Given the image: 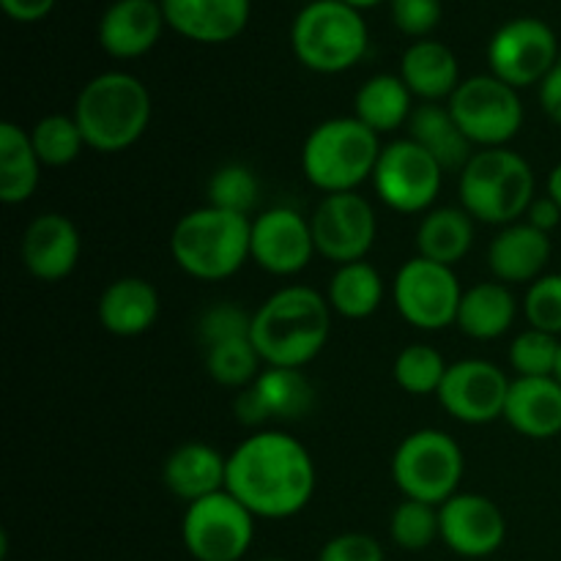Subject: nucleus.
<instances>
[{
	"mask_svg": "<svg viewBox=\"0 0 561 561\" xmlns=\"http://www.w3.org/2000/svg\"><path fill=\"white\" fill-rule=\"evenodd\" d=\"M225 491L255 518H294L316 493V463L294 436L261 431L228 455Z\"/></svg>",
	"mask_w": 561,
	"mask_h": 561,
	"instance_id": "obj_1",
	"label": "nucleus"
},
{
	"mask_svg": "<svg viewBox=\"0 0 561 561\" xmlns=\"http://www.w3.org/2000/svg\"><path fill=\"white\" fill-rule=\"evenodd\" d=\"M332 305L307 285H288L252 312L250 340L266 367L301 370L329 343Z\"/></svg>",
	"mask_w": 561,
	"mask_h": 561,
	"instance_id": "obj_2",
	"label": "nucleus"
},
{
	"mask_svg": "<svg viewBox=\"0 0 561 561\" xmlns=\"http://www.w3.org/2000/svg\"><path fill=\"white\" fill-rule=\"evenodd\" d=\"M75 121L85 146L93 151H126L151 124V93L137 77L107 71L82 88L75 104Z\"/></svg>",
	"mask_w": 561,
	"mask_h": 561,
	"instance_id": "obj_3",
	"label": "nucleus"
},
{
	"mask_svg": "<svg viewBox=\"0 0 561 561\" xmlns=\"http://www.w3.org/2000/svg\"><path fill=\"white\" fill-rule=\"evenodd\" d=\"M252 222L225 208H195L175 222L170 252L181 272L203 283H219L239 272L250 257Z\"/></svg>",
	"mask_w": 561,
	"mask_h": 561,
	"instance_id": "obj_4",
	"label": "nucleus"
},
{
	"mask_svg": "<svg viewBox=\"0 0 561 561\" xmlns=\"http://www.w3.org/2000/svg\"><path fill=\"white\" fill-rule=\"evenodd\" d=\"M535 201V170L520 153L504 148L474 151L460 170V208L485 225H507L526 217Z\"/></svg>",
	"mask_w": 561,
	"mask_h": 561,
	"instance_id": "obj_5",
	"label": "nucleus"
},
{
	"mask_svg": "<svg viewBox=\"0 0 561 561\" xmlns=\"http://www.w3.org/2000/svg\"><path fill=\"white\" fill-rule=\"evenodd\" d=\"M381 142L373 129L356 118H329L307 135L301 148V170L316 190L327 195L356 192L373 179Z\"/></svg>",
	"mask_w": 561,
	"mask_h": 561,
	"instance_id": "obj_6",
	"label": "nucleus"
},
{
	"mask_svg": "<svg viewBox=\"0 0 561 561\" xmlns=\"http://www.w3.org/2000/svg\"><path fill=\"white\" fill-rule=\"evenodd\" d=\"M290 42L307 69L340 75L367 53V25L359 9L343 0H312L296 16Z\"/></svg>",
	"mask_w": 561,
	"mask_h": 561,
	"instance_id": "obj_7",
	"label": "nucleus"
},
{
	"mask_svg": "<svg viewBox=\"0 0 561 561\" xmlns=\"http://www.w3.org/2000/svg\"><path fill=\"white\" fill-rule=\"evenodd\" d=\"M463 449L436 427H425L400 442L392 458V480L405 499L442 507L463 480Z\"/></svg>",
	"mask_w": 561,
	"mask_h": 561,
	"instance_id": "obj_8",
	"label": "nucleus"
},
{
	"mask_svg": "<svg viewBox=\"0 0 561 561\" xmlns=\"http://www.w3.org/2000/svg\"><path fill=\"white\" fill-rule=\"evenodd\" d=\"M453 118L471 146L504 148L524 126V104L515 88L493 75L469 77L447 99Z\"/></svg>",
	"mask_w": 561,
	"mask_h": 561,
	"instance_id": "obj_9",
	"label": "nucleus"
},
{
	"mask_svg": "<svg viewBox=\"0 0 561 561\" xmlns=\"http://www.w3.org/2000/svg\"><path fill=\"white\" fill-rule=\"evenodd\" d=\"M181 537L195 561H241L255 537V515L228 491H219L186 507Z\"/></svg>",
	"mask_w": 561,
	"mask_h": 561,
	"instance_id": "obj_10",
	"label": "nucleus"
},
{
	"mask_svg": "<svg viewBox=\"0 0 561 561\" xmlns=\"http://www.w3.org/2000/svg\"><path fill=\"white\" fill-rule=\"evenodd\" d=\"M442 164L411 137L383 146L373 170L376 195L383 206L400 214L427 211L442 192Z\"/></svg>",
	"mask_w": 561,
	"mask_h": 561,
	"instance_id": "obj_11",
	"label": "nucleus"
},
{
	"mask_svg": "<svg viewBox=\"0 0 561 561\" xmlns=\"http://www.w3.org/2000/svg\"><path fill=\"white\" fill-rule=\"evenodd\" d=\"M463 299L458 277L449 266L411 257L394 277V305L403 321L422 332H438L458 321V307Z\"/></svg>",
	"mask_w": 561,
	"mask_h": 561,
	"instance_id": "obj_12",
	"label": "nucleus"
},
{
	"mask_svg": "<svg viewBox=\"0 0 561 561\" xmlns=\"http://www.w3.org/2000/svg\"><path fill=\"white\" fill-rule=\"evenodd\" d=\"M491 75L510 88L540 85L559 64V42L551 25L535 16H520L496 31L488 47Z\"/></svg>",
	"mask_w": 561,
	"mask_h": 561,
	"instance_id": "obj_13",
	"label": "nucleus"
},
{
	"mask_svg": "<svg viewBox=\"0 0 561 561\" xmlns=\"http://www.w3.org/2000/svg\"><path fill=\"white\" fill-rule=\"evenodd\" d=\"M310 228L318 255L337 266L365 261L378 233L370 201L356 192H337V195L323 197L312 211Z\"/></svg>",
	"mask_w": 561,
	"mask_h": 561,
	"instance_id": "obj_14",
	"label": "nucleus"
},
{
	"mask_svg": "<svg viewBox=\"0 0 561 561\" xmlns=\"http://www.w3.org/2000/svg\"><path fill=\"white\" fill-rule=\"evenodd\" d=\"M510 383L513 381L493 362L463 359L447 367L436 394L453 420L463 425H488L504 416Z\"/></svg>",
	"mask_w": 561,
	"mask_h": 561,
	"instance_id": "obj_15",
	"label": "nucleus"
},
{
	"mask_svg": "<svg viewBox=\"0 0 561 561\" xmlns=\"http://www.w3.org/2000/svg\"><path fill=\"white\" fill-rule=\"evenodd\" d=\"M316 255L310 219L301 217L296 208L274 206L252 219L250 257L268 274L294 277L305 272Z\"/></svg>",
	"mask_w": 561,
	"mask_h": 561,
	"instance_id": "obj_16",
	"label": "nucleus"
},
{
	"mask_svg": "<svg viewBox=\"0 0 561 561\" xmlns=\"http://www.w3.org/2000/svg\"><path fill=\"white\" fill-rule=\"evenodd\" d=\"M444 546L463 559H485L504 546V513L480 493H455L438 507Z\"/></svg>",
	"mask_w": 561,
	"mask_h": 561,
	"instance_id": "obj_17",
	"label": "nucleus"
},
{
	"mask_svg": "<svg viewBox=\"0 0 561 561\" xmlns=\"http://www.w3.org/2000/svg\"><path fill=\"white\" fill-rule=\"evenodd\" d=\"M80 233L64 214H42L22 236V263L42 283H58L75 272L80 261Z\"/></svg>",
	"mask_w": 561,
	"mask_h": 561,
	"instance_id": "obj_18",
	"label": "nucleus"
},
{
	"mask_svg": "<svg viewBox=\"0 0 561 561\" xmlns=\"http://www.w3.org/2000/svg\"><path fill=\"white\" fill-rule=\"evenodd\" d=\"M164 22L157 0H115L99 22V44L113 58H140L159 42Z\"/></svg>",
	"mask_w": 561,
	"mask_h": 561,
	"instance_id": "obj_19",
	"label": "nucleus"
},
{
	"mask_svg": "<svg viewBox=\"0 0 561 561\" xmlns=\"http://www.w3.org/2000/svg\"><path fill=\"white\" fill-rule=\"evenodd\" d=\"M164 20L181 36L222 44L239 36L250 20V0H162Z\"/></svg>",
	"mask_w": 561,
	"mask_h": 561,
	"instance_id": "obj_20",
	"label": "nucleus"
},
{
	"mask_svg": "<svg viewBox=\"0 0 561 561\" xmlns=\"http://www.w3.org/2000/svg\"><path fill=\"white\" fill-rule=\"evenodd\" d=\"M551 261V239L529 222H513L488 247V266L504 285L535 283Z\"/></svg>",
	"mask_w": 561,
	"mask_h": 561,
	"instance_id": "obj_21",
	"label": "nucleus"
},
{
	"mask_svg": "<svg viewBox=\"0 0 561 561\" xmlns=\"http://www.w3.org/2000/svg\"><path fill=\"white\" fill-rule=\"evenodd\" d=\"M504 420L515 433L546 442L561 433V383L548 378H515L510 383Z\"/></svg>",
	"mask_w": 561,
	"mask_h": 561,
	"instance_id": "obj_22",
	"label": "nucleus"
},
{
	"mask_svg": "<svg viewBox=\"0 0 561 561\" xmlns=\"http://www.w3.org/2000/svg\"><path fill=\"white\" fill-rule=\"evenodd\" d=\"M228 458L208 444H181L168 455L162 469L164 488L181 502L192 504L225 491Z\"/></svg>",
	"mask_w": 561,
	"mask_h": 561,
	"instance_id": "obj_23",
	"label": "nucleus"
},
{
	"mask_svg": "<svg viewBox=\"0 0 561 561\" xmlns=\"http://www.w3.org/2000/svg\"><path fill=\"white\" fill-rule=\"evenodd\" d=\"M159 318V294L148 279L121 277L99 299V323L115 337H137Z\"/></svg>",
	"mask_w": 561,
	"mask_h": 561,
	"instance_id": "obj_24",
	"label": "nucleus"
},
{
	"mask_svg": "<svg viewBox=\"0 0 561 561\" xmlns=\"http://www.w3.org/2000/svg\"><path fill=\"white\" fill-rule=\"evenodd\" d=\"M400 80L422 102L449 99L460 85L458 58L447 44L422 38L405 49L403 60H400Z\"/></svg>",
	"mask_w": 561,
	"mask_h": 561,
	"instance_id": "obj_25",
	"label": "nucleus"
},
{
	"mask_svg": "<svg viewBox=\"0 0 561 561\" xmlns=\"http://www.w3.org/2000/svg\"><path fill=\"white\" fill-rule=\"evenodd\" d=\"M409 137L416 146L425 148L438 164H442L444 173H453V170H463L469 164V159L474 157L471 151L469 137L460 131L458 121L453 118L449 107H442L438 102H422L420 107H414L409 118Z\"/></svg>",
	"mask_w": 561,
	"mask_h": 561,
	"instance_id": "obj_26",
	"label": "nucleus"
},
{
	"mask_svg": "<svg viewBox=\"0 0 561 561\" xmlns=\"http://www.w3.org/2000/svg\"><path fill=\"white\" fill-rule=\"evenodd\" d=\"M474 244V219L469 211L455 206L433 208L416 228V252L420 257L453 268L463 261Z\"/></svg>",
	"mask_w": 561,
	"mask_h": 561,
	"instance_id": "obj_27",
	"label": "nucleus"
},
{
	"mask_svg": "<svg viewBox=\"0 0 561 561\" xmlns=\"http://www.w3.org/2000/svg\"><path fill=\"white\" fill-rule=\"evenodd\" d=\"M42 179V159L31 142V131L22 126L0 124V201L20 206L31 201Z\"/></svg>",
	"mask_w": 561,
	"mask_h": 561,
	"instance_id": "obj_28",
	"label": "nucleus"
},
{
	"mask_svg": "<svg viewBox=\"0 0 561 561\" xmlns=\"http://www.w3.org/2000/svg\"><path fill=\"white\" fill-rule=\"evenodd\" d=\"M515 296L504 283H477L463 290L455 327L471 340H496L510 332L515 321Z\"/></svg>",
	"mask_w": 561,
	"mask_h": 561,
	"instance_id": "obj_29",
	"label": "nucleus"
},
{
	"mask_svg": "<svg viewBox=\"0 0 561 561\" xmlns=\"http://www.w3.org/2000/svg\"><path fill=\"white\" fill-rule=\"evenodd\" d=\"M411 99H414V93L400 77L376 75L356 91L354 118L362 121L376 135H389V131L409 124L411 113H414Z\"/></svg>",
	"mask_w": 561,
	"mask_h": 561,
	"instance_id": "obj_30",
	"label": "nucleus"
},
{
	"mask_svg": "<svg viewBox=\"0 0 561 561\" xmlns=\"http://www.w3.org/2000/svg\"><path fill=\"white\" fill-rule=\"evenodd\" d=\"M327 299L337 316L351 318V321L370 318L383 301L381 274L367 261L337 266V272L332 274V283H329Z\"/></svg>",
	"mask_w": 561,
	"mask_h": 561,
	"instance_id": "obj_31",
	"label": "nucleus"
},
{
	"mask_svg": "<svg viewBox=\"0 0 561 561\" xmlns=\"http://www.w3.org/2000/svg\"><path fill=\"white\" fill-rule=\"evenodd\" d=\"M250 387L266 411V420H301L316 403L312 383L301 376V370L290 367H266Z\"/></svg>",
	"mask_w": 561,
	"mask_h": 561,
	"instance_id": "obj_32",
	"label": "nucleus"
},
{
	"mask_svg": "<svg viewBox=\"0 0 561 561\" xmlns=\"http://www.w3.org/2000/svg\"><path fill=\"white\" fill-rule=\"evenodd\" d=\"M261 354L252 345L250 337L228 340V343H219L206 348V370L222 387H236L244 389L261 376Z\"/></svg>",
	"mask_w": 561,
	"mask_h": 561,
	"instance_id": "obj_33",
	"label": "nucleus"
},
{
	"mask_svg": "<svg viewBox=\"0 0 561 561\" xmlns=\"http://www.w3.org/2000/svg\"><path fill=\"white\" fill-rule=\"evenodd\" d=\"M31 142L42 164H47V168L71 164L85 148V137H82L75 115H47V118H42L31 129Z\"/></svg>",
	"mask_w": 561,
	"mask_h": 561,
	"instance_id": "obj_34",
	"label": "nucleus"
},
{
	"mask_svg": "<svg viewBox=\"0 0 561 561\" xmlns=\"http://www.w3.org/2000/svg\"><path fill=\"white\" fill-rule=\"evenodd\" d=\"M447 362L433 345H405L394 359V381L409 394H433L447 376Z\"/></svg>",
	"mask_w": 561,
	"mask_h": 561,
	"instance_id": "obj_35",
	"label": "nucleus"
},
{
	"mask_svg": "<svg viewBox=\"0 0 561 561\" xmlns=\"http://www.w3.org/2000/svg\"><path fill=\"white\" fill-rule=\"evenodd\" d=\"M389 537L403 551H425L442 537L438 507L414 499H403L389 518Z\"/></svg>",
	"mask_w": 561,
	"mask_h": 561,
	"instance_id": "obj_36",
	"label": "nucleus"
},
{
	"mask_svg": "<svg viewBox=\"0 0 561 561\" xmlns=\"http://www.w3.org/2000/svg\"><path fill=\"white\" fill-rule=\"evenodd\" d=\"M257 195H261V186L247 164H225L208 181V206L225 208V211L250 217L252 208L257 206Z\"/></svg>",
	"mask_w": 561,
	"mask_h": 561,
	"instance_id": "obj_37",
	"label": "nucleus"
},
{
	"mask_svg": "<svg viewBox=\"0 0 561 561\" xmlns=\"http://www.w3.org/2000/svg\"><path fill=\"white\" fill-rule=\"evenodd\" d=\"M559 348L557 334L529 327L510 345V367L518 373V378H548L557 373Z\"/></svg>",
	"mask_w": 561,
	"mask_h": 561,
	"instance_id": "obj_38",
	"label": "nucleus"
},
{
	"mask_svg": "<svg viewBox=\"0 0 561 561\" xmlns=\"http://www.w3.org/2000/svg\"><path fill=\"white\" fill-rule=\"evenodd\" d=\"M526 321L531 329L561 334V274H542L526 290Z\"/></svg>",
	"mask_w": 561,
	"mask_h": 561,
	"instance_id": "obj_39",
	"label": "nucleus"
},
{
	"mask_svg": "<svg viewBox=\"0 0 561 561\" xmlns=\"http://www.w3.org/2000/svg\"><path fill=\"white\" fill-rule=\"evenodd\" d=\"M252 329V316L244 312L241 307H236L233 301H222V305L208 307L201 316V323H197V332H201V343L206 348L219 343H228V340L250 337Z\"/></svg>",
	"mask_w": 561,
	"mask_h": 561,
	"instance_id": "obj_40",
	"label": "nucleus"
},
{
	"mask_svg": "<svg viewBox=\"0 0 561 561\" xmlns=\"http://www.w3.org/2000/svg\"><path fill=\"white\" fill-rule=\"evenodd\" d=\"M392 20L405 36H427L442 22V0H392Z\"/></svg>",
	"mask_w": 561,
	"mask_h": 561,
	"instance_id": "obj_41",
	"label": "nucleus"
},
{
	"mask_svg": "<svg viewBox=\"0 0 561 561\" xmlns=\"http://www.w3.org/2000/svg\"><path fill=\"white\" fill-rule=\"evenodd\" d=\"M318 561H383L381 542L362 531H345L332 537L318 553Z\"/></svg>",
	"mask_w": 561,
	"mask_h": 561,
	"instance_id": "obj_42",
	"label": "nucleus"
},
{
	"mask_svg": "<svg viewBox=\"0 0 561 561\" xmlns=\"http://www.w3.org/2000/svg\"><path fill=\"white\" fill-rule=\"evenodd\" d=\"M540 107L553 124L561 126V58L540 82Z\"/></svg>",
	"mask_w": 561,
	"mask_h": 561,
	"instance_id": "obj_43",
	"label": "nucleus"
},
{
	"mask_svg": "<svg viewBox=\"0 0 561 561\" xmlns=\"http://www.w3.org/2000/svg\"><path fill=\"white\" fill-rule=\"evenodd\" d=\"M526 222L531 225V228L542 230V233H551L553 228H559L561 222V206L557 201H553L551 195L546 197H535L529 206V211H526Z\"/></svg>",
	"mask_w": 561,
	"mask_h": 561,
	"instance_id": "obj_44",
	"label": "nucleus"
},
{
	"mask_svg": "<svg viewBox=\"0 0 561 561\" xmlns=\"http://www.w3.org/2000/svg\"><path fill=\"white\" fill-rule=\"evenodd\" d=\"M3 11L16 22H36L53 11L55 0H0Z\"/></svg>",
	"mask_w": 561,
	"mask_h": 561,
	"instance_id": "obj_45",
	"label": "nucleus"
},
{
	"mask_svg": "<svg viewBox=\"0 0 561 561\" xmlns=\"http://www.w3.org/2000/svg\"><path fill=\"white\" fill-rule=\"evenodd\" d=\"M548 195L561 206V162L551 170V175H548Z\"/></svg>",
	"mask_w": 561,
	"mask_h": 561,
	"instance_id": "obj_46",
	"label": "nucleus"
},
{
	"mask_svg": "<svg viewBox=\"0 0 561 561\" xmlns=\"http://www.w3.org/2000/svg\"><path fill=\"white\" fill-rule=\"evenodd\" d=\"M343 3L354 5V9H367V5H376V3H381V0H343Z\"/></svg>",
	"mask_w": 561,
	"mask_h": 561,
	"instance_id": "obj_47",
	"label": "nucleus"
},
{
	"mask_svg": "<svg viewBox=\"0 0 561 561\" xmlns=\"http://www.w3.org/2000/svg\"><path fill=\"white\" fill-rule=\"evenodd\" d=\"M553 378L561 383V348H559V362H557V373H553Z\"/></svg>",
	"mask_w": 561,
	"mask_h": 561,
	"instance_id": "obj_48",
	"label": "nucleus"
},
{
	"mask_svg": "<svg viewBox=\"0 0 561 561\" xmlns=\"http://www.w3.org/2000/svg\"><path fill=\"white\" fill-rule=\"evenodd\" d=\"M261 561H285V559H277V557H268V559H261Z\"/></svg>",
	"mask_w": 561,
	"mask_h": 561,
	"instance_id": "obj_49",
	"label": "nucleus"
}]
</instances>
